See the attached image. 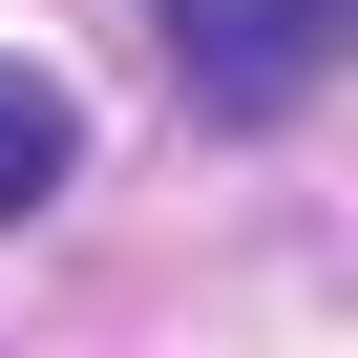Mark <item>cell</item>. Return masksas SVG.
Instances as JSON below:
<instances>
[{"label": "cell", "mask_w": 358, "mask_h": 358, "mask_svg": "<svg viewBox=\"0 0 358 358\" xmlns=\"http://www.w3.org/2000/svg\"><path fill=\"white\" fill-rule=\"evenodd\" d=\"M148 22H169V85L211 127H295L337 85V43H358V0H148Z\"/></svg>", "instance_id": "6da1fadb"}, {"label": "cell", "mask_w": 358, "mask_h": 358, "mask_svg": "<svg viewBox=\"0 0 358 358\" xmlns=\"http://www.w3.org/2000/svg\"><path fill=\"white\" fill-rule=\"evenodd\" d=\"M64 169H85V106H64L43 64H0V232H22V211L64 190Z\"/></svg>", "instance_id": "7a4b0ae2"}]
</instances>
